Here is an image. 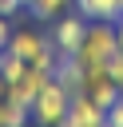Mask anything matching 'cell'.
<instances>
[{
  "label": "cell",
  "instance_id": "6da1fadb",
  "mask_svg": "<svg viewBox=\"0 0 123 127\" xmlns=\"http://www.w3.org/2000/svg\"><path fill=\"white\" fill-rule=\"evenodd\" d=\"M115 48H119L115 24H107V20H87V32H83V44L75 48V60H79L83 67H107V60H111Z\"/></svg>",
  "mask_w": 123,
  "mask_h": 127
},
{
  "label": "cell",
  "instance_id": "7a4b0ae2",
  "mask_svg": "<svg viewBox=\"0 0 123 127\" xmlns=\"http://www.w3.org/2000/svg\"><path fill=\"white\" fill-rule=\"evenodd\" d=\"M8 52H16L20 60H28V64H36V67H44V71H52L56 60H60L52 36H44V32H36V28L12 32V36H8Z\"/></svg>",
  "mask_w": 123,
  "mask_h": 127
},
{
  "label": "cell",
  "instance_id": "3957f363",
  "mask_svg": "<svg viewBox=\"0 0 123 127\" xmlns=\"http://www.w3.org/2000/svg\"><path fill=\"white\" fill-rule=\"evenodd\" d=\"M67 103H71V91H67L63 83L48 79V83L40 87V95L32 99V123H40V127H60L63 115H67Z\"/></svg>",
  "mask_w": 123,
  "mask_h": 127
},
{
  "label": "cell",
  "instance_id": "277c9868",
  "mask_svg": "<svg viewBox=\"0 0 123 127\" xmlns=\"http://www.w3.org/2000/svg\"><path fill=\"white\" fill-rule=\"evenodd\" d=\"M83 95L95 103V107H111L119 99V83L107 75V67H83Z\"/></svg>",
  "mask_w": 123,
  "mask_h": 127
},
{
  "label": "cell",
  "instance_id": "5b68a950",
  "mask_svg": "<svg viewBox=\"0 0 123 127\" xmlns=\"http://www.w3.org/2000/svg\"><path fill=\"white\" fill-rule=\"evenodd\" d=\"M83 32H87V20L75 12V16H56V24H52V44H56V52H63V56H75V48L83 44Z\"/></svg>",
  "mask_w": 123,
  "mask_h": 127
},
{
  "label": "cell",
  "instance_id": "8992f818",
  "mask_svg": "<svg viewBox=\"0 0 123 127\" xmlns=\"http://www.w3.org/2000/svg\"><path fill=\"white\" fill-rule=\"evenodd\" d=\"M60 127H103V107H95L83 91H75L71 95V103H67V115H63V123Z\"/></svg>",
  "mask_w": 123,
  "mask_h": 127
},
{
  "label": "cell",
  "instance_id": "52a82bcc",
  "mask_svg": "<svg viewBox=\"0 0 123 127\" xmlns=\"http://www.w3.org/2000/svg\"><path fill=\"white\" fill-rule=\"evenodd\" d=\"M48 79H52V71H44V67H36V64H28V71H24V75H20L16 83H8L4 91H8V95H16V99H24V103L32 107V99L40 95V87H44Z\"/></svg>",
  "mask_w": 123,
  "mask_h": 127
},
{
  "label": "cell",
  "instance_id": "ba28073f",
  "mask_svg": "<svg viewBox=\"0 0 123 127\" xmlns=\"http://www.w3.org/2000/svg\"><path fill=\"white\" fill-rule=\"evenodd\" d=\"M52 79L63 83V87L75 95V91H83V64H79L75 56H63V52H60V60H56V67H52Z\"/></svg>",
  "mask_w": 123,
  "mask_h": 127
},
{
  "label": "cell",
  "instance_id": "9c48e42d",
  "mask_svg": "<svg viewBox=\"0 0 123 127\" xmlns=\"http://www.w3.org/2000/svg\"><path fill=\"white\" fill-rule=\"evenodd\" d=\"M28 123H32V107L4 91V99H0V127H28Z\"/></svg>",
  "mask_w": 123,
  "mask_h": 127
},
{
  "label": "cell",
  "instance_id": "30bf717a",
  "mask_svg": "<svg viewBox=\"0 0 123 127\" xmlns=\"http://www.w3.org/2000/svg\"><path fill=\"white\" fill-rule=\"evenodd\" d=\"M75 12L83 20H107V24H115L123 8H119V0H75Z\"/></svg>",
  "mask_w": 123,
  "mask_h": 127
},
{
  "label": "cell",
  "instance_id": "8fae6325",
  "mask_svg": "<svg viewBox=\"0 0 123 127\" xmlns=\"http://www.w3.org/2000/svg\"><path fill=\"white\" fill-rule=\"evenodd\" d=\"M24 71H28V60H20L16 52H8V48H4V52H0V79H4V87H8V83H16Z\"/></svg>",
  "mask_w": 123,
  "mask_h": 127
},
{
  "label": "cell",
  "instance_id": "7c38bea8",
  "mask_svg": "<svg viewBox=\"0 0 123 127\" xmlns=\"http://www.w3.org/2000/svg\"><path fill=\"white\" fill-rule=\"evenodd\" d=\"M67 4H75V0H28L24 8L32 12V20H56V16H63Z\"/></svg>",
  "mask_w": 123,
  "mask_h": 127
},
{
  "label": "cell",
  "instance_id": "4fadbf2b",
  "mask_svg": "<svg viewBox=\"0 0 123 127\" xmlns=\"http://www.w3.org/2000/svg\"><path fill=\"white\" fill-rule=\"evenodd\" d=\"M107 75L123 87V48H115V52H111V60H107Z\"/></svg>",
  "mask_w": 123,
  "mask_h": 127
},
{
  "label": "cell",
  "instance_id": "5bb4252c",
  "mask_svg": "<svg viewBox=\"0 0 123 127\" xmlns=\"http://www.w3.org/2000/svg\"><path fill=\"white\" fill-rule=\"evenodd\" d=\"M103 123H107V127H123V99H115V103L103 111Z\"/></svg>",
  "mask_w": 123,
  "mask_h": 127
},
{
  "label": "cell",
  "instance_id": "9a60e30c",
  "mask_svg": "<svg viewBox=\"0 0 123 127\" xmlns=\"http://www.w3.org/2000/svg\"><path fill=\"white\" fill-rule=\"evenodd\" d=\"M24 8V0H0V16H16Z\"/></svg>",
  "mask_w": 123,
  "mask_h": 127
},
{
  "label": "cell",
  "instance_id": "2e32d148",
  "mask_svg": "<svg viewBox=\"0 0 123 127\" xmlns=\"http://www.w3.org/2000/svg\"><path fill=\"white\" fill-rule=\"evenodd\" d=\"M8 36H12V28H8V16H0V52L8 48Z\"/></svg>",
  "mask_w": 123,
  "mask_h": 127
},
{
  "label": "cell",
  "instance_id": "e0dca14e",
  "mask_svg": "<svg viewBox=\"0 0 123 127\" xmlns=\"http://www.w3.org/2000/svg\"><path fill=\"white\" fill-rule=\"evenodd\" d=\"M115 40H119V48H123V12H119V20H115Z\"/></svg>",
  "mask_w": 123,
  "mask_h": 127
},
{
  "label": "cell",
  "instance_id": "ac0fdd59",
  "mask_svg": "<svg viewBox=\"0 0 123 127\" xmlns=\"http://www.w3.org/2000/svg\"><path fill=\"white\" fill-rule=\"evenodd\" d=\"M0 99H4V83H0Z\"/></svg>",
  "mask_w": 123,
  "mask_h": 127
},
{
  "label": "cell",
  "instance_id": "d6986e66",
  "mask_svg": "<svg viewBox=\"0 0 123 127\" xmlns=\"http://www.w3.org/2000/svg\"><path fill=\"white\" fill-rule=\"evenodd\" d=\"M119 99H123V87H119Z\"/></svg>",
  "mask_w": 123,
  "mask_h": 127
},
{
  "label": "cell",
  "instance_id": "ffe728a7",
  "mask_svg": "<svg viewBox=\"0 0 123 127\" xmlns=\"http://www.w3.org/2000/svg\"><path fill=\"white\" fill-rule=\"evenodd\" d=\"M119 8H123V0H119Z\"/></svg>",
  "mask_w": 123,
  "mask_h": 127
},
{
  "label": "cell",
  "instance_id": "44dd1931",
  "mask_svg": "<svg viewBox=\"0 0 123 127\" xmlns=\"http://www.w3.org/2000/svg\"><path fill=\"white\" fill-rule=\"evenodd\" d=\"M0 83H4V79H0Z\"/></svg>",
  "mask_w": 123,
  "mask_h": 127
},
{
  "label": "cell",
  "instance_id": "7402d4cb",
  "mask_svg": "<svg viewBox=\"0 0 123 127\" xmlns=\"http://www.w3.org/2000/svg\"><path fill=\"white\" fill-rule=\"evenodd\" d=\"M24 4H28V0H24Z\"/></svg>",
  "mask_w": 123,
  "mask_h": 127
},
{
  "label": "cell",
  "instance_id": "603a6c76",
  "mask_svg": "<svg viewBox=\"0 0 123 127\" xmlns=\"http://www.w3.org/2000/svg\"><path fill=\"white\" fill-rule=\"evenodd\" d=\"M103 127H107V123H103Z\"/></svg>",
  "mask_w": 123,
  "mask_h": 127
}]
</instances>
